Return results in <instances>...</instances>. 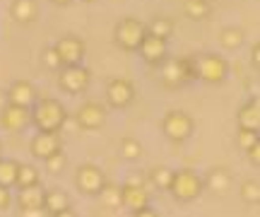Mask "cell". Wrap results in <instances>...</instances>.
Returning <instances> with one entry per match:
<instances>
[{
  "mask_svg": "<svg viewBox=\"0 0 260 217\" xmlns=\"http://www.w3.org/2000/svg\"><path fill=\"white\" fill-rule=\"evenodd\" d=\"M0 157H3V142H0Z\"/></svg>",
  "mask_w": 260,
  "mask_h": 217,
  "instance_id": "obj_42",
  "label": "cell"
},
{
  "mask_svg": "<svg viewBox=\"0 0 260 217\" xmlns=\"http://www.w3.org/2000/svg\"><path fill=\"white\" fill-rule=\"evenodd\" d=\"M258 140H260V131H253V128H243V126H239V131H236V145H239V150H243V152L253 150Z\"/></svg>",
  "mask_w": 260,
  "mask_h": 217,
  "instance_id": "obj_30",
  "label": "cell"
},
{
  "mask_svg": "<svg viewBox=\"0 0 260 217\" xmlns=\"http://www.w3.org/2000/svg\"><path fill=\"white\" fill-rule=\"evenodd\" d=\"M34 183H41V174L34 164H19L17 171V189H27V186H34Z\"/></svg>",
  "mask_w": 260,
  "mask_h": 217,
  "instance_id": "obj_29",
  "label": "cell"
},
{
  "mask_svg": "<svg viewBox=\"0 0 260 217\" xmlns=\"http://www.w3.org/2000/svg\"><path fill=\"white\" fill-rule=\"evenodd\" d=\"M10 17L22 27L34 24L39 19V3L37 0H12L10 3Z\"/></svg>",
  "mask_w": 260,
  "mask_h": 217,
  "instance_id": "obj_17",
  "label": "cell"
},
{
  "mask_svg": "<svg viewBox=\"0 0 260 217\" xmlns=\"http://www.w3.org/2000/svg\"><path fill=\"white\" fill-rule=\"evenodd\" d=\"M251 66L255 68V70H260V41L253 44V48H251Z\"/></svg>",
  "mask_w": 260,
  "mask_h": 217,
  "instance_id": "obj_37",
  "label": "cell"
},
{
  "mask_svg": "<svg viewBox=\"0 0 260 217\" xmlns=\"http://www.w3.org/2000/svg\"><path fill=\"white\" fill-rule=\"evenodd\" d=\"M29 126H31V109L29 106H19L12 102L3 106V111H0V128L3 131L17 135V133L27 131Z\"/></svg>",
  "mask_w": 260,
  "mask_h": 217,
  "instance_id": "obj_9",
  "label": "cell"
},
{
  "mask_svg": "<svg viewBox=\"0 0 260 217\" xmlns=\"http://www.w3.org/2000/svg\"><path fill=\"white\" fill-rule=\"evenodd\" d=\"M246 157H248V162H251L253 167H260V140L255 142V147H253V150L246 152Z\"/></svg>",
  "mask_w": 260,
  "mask_h": 217,
  "instance_id": "obj_36",
  "label": "cell"
},
{
  "mask_svg": "<svg viewBox=\"0 0 260 217\" xmlns=\"http://www.w3.org/2000/svg\"><path fill=\"white\" fill-rule=\"evenodd\" d=\"M44 205H46L48 215H53V217H73L75 215L73 210H70V198H68V193L60 189H48Z\"/></svg>",
  "mask_w": 260,
  "mask_h": 217,
  "instance_id": "obj_19",
  "label": "cell"
},
{
  "mask_svg": "<svg viewBox=\"0 0 260 217\" xmlns=\"http://www.w3.org/2000/svg\"><path fill=\"white\" fill-rule=\"evenodd\" d=\"M167 41L169 39H161V37H154V34H149L142 39V44L138 48V56L147 63L149 68H157L159 63H164L169 58V48H167Z\"/></svg>",
  "mask_w": 260,
  "mask_h": 217,
  "instance_id": "obj_12",
  "label": "cell"
},
{
  "mask_svg": "<svg viewBox=\"0 0 260 217\" xmlns=\"http://www.w3.org/2000/svg\"><path fill=\"white\" fill-rule=\"evenodd\" d=\"M205 191V179L200 174H195L193 169H176L174 171V181L169 193L174 196L176 203H193L200 198V193Z\"/></svg>",
  "mask_w": 260,
  "mask_h": 217,
  "instance_id": "obj_3",
  "label": "cell"
},
{
  "mask_svg": "<svg viewBox=\"0 0 260 217\" xmlns=\"http://www.w3.org/2000/svg\"><path fill=\"white\" fill-rule=\"evenodd\" d=\"M236 123L243 126V128H253V131H260V97L246 102V104L236 111Z\"/></svg>",
  "mask_w": 260,
  "mask_h": 217,
  "instance_id": "obj_21",
  "label": "cell"
},
{
  "mask_svg": "<svg viewBox=\"0 0 260 217\" xmlns=\"http://www.w3.org/2000/svg\"><path fill=\"white\" fill-rule=\"evenodd\" d=\"M5 104H8V89H0V111H3Z\"/></svg>",
  "mask_w": 260,
  "mask_h": 217,
  "instance_id": "obj_39",
  "label": "cell"
},
{
  "mask_svg": "<svg viewBox=\"0 0 260 217\" xmlns=\"http://www.w3.org/2000/svg\"><path fill=\"white\" fill-rule=\"evenodd\" d=\"M92 85V70L84 68L82 63L77 66H63L58 70V87L68 95H82Z\"/></svg>",
  "mask_w": 260,
  "mask_h": 217,
  "instance_id": "obj_7",
  "label": "cell"
},
{
  "mask_svg": "<svg viewBox=\"0 0 260 217\" xmlns=\"http://www.w3.org/2000/svg\"><path fill=\"white\" fill-rule=\"evenodd\" d=\"M82 3H87V5H92V3H96V0H82Z\"/></svg>",
  "mask_w": 260,
  "mask_h": 217,
  "instance_id": "obj_41",
  "label": "cell"
},
{
  "mask_svg": "<svg viewBox=\"0 0 260 217\" xmlns=\"http://www.w3.org/2000/svg\"><path fill=\"white\" fill-rule=\"evenodd\" d=\"M174 171L171 167H154L149 171V183L157 191H169L171 189V181H174Z\"/></svg>",
  "mask_w": 260,
  "mask_h": 217,
  "instance_id": "obj_25",
  "label": "cell"
},
{
  "mask_svg": "<svg viewBox=\"0 0 260 217\" xmlns=\"http://www.w3.org/2000/svg\"><path fill=\"white\" fill-rule=\"evenodd\" d=\"M133 215H135V217H157L159 212H157V210H152V208H149V205H145V208L133 210Z\"/></svg>",
  "mask_w": 260,
  "mask_h": 217,
  "instance_id": "obj_38",
  "label": "cell"
},
{
  "mask_svg": "<svg viewBox=\"0 0 260 217\" xmlns=\"http://www.w3.org/2000/svg\"><path fill=\"white\" fill-rule=\"evenodd\" d=\"M234 183V176L232 171L226 169V167H212V169L205 174V189L212 191L214 196H224V193H229Z\"/></svg>",
  "mask_w": 260,
  "mask_h": 217,
  "instance_id": "obj_16",
  "label": "cell"
},
{
  "mask_svg": "<svg viewBox=\"0 0 260 217\" xmlns=\"http://www.w3.org/2000/svg\"><path fill=\"white\" fill-rule=\"evenodd\" d=\"M65 162H68V157H65V152L60 150L58 154L48 157L44 164H46V171H48V174H60V171L65 169Z\"/></svg>",
  "mask_w": 260,
  "mask_h": 217,
  "instance_id": "obj_33",
  "label": "cell"
},
{
  "mask_svg": "<svg viewBox=\"0 0 260 217\" xmlns=\"http://www.w3.org/2000/svg\"><path fill=\"white\" fill-rule=\"evenodd\" d=\"M19 217H46L48 210L46 208H24V210H17Z\"/></svg>",
  "mask_w": 260,
  "mask_h": 217,
  "instance_id": "obj_35",
  "label": "cell"
},
{
  "mask_svg": "<svg viewBox=\"0 0 260 217\" xmlns=\"http://www.w3.org/2000/svg\"><path fill=\"white\" fill-rule=\"evenodd\" d=\"M145 37H147V24H142L140 19L123 17L116 22L113 41H116V46L121 48V51H125V53H138V48Z\"/></svg>",
  "mask_w": 260,
  "mask_h": 217,
  "instance_id": "obj_5",
  "label": "cell"
},
{
  "mask_svg": "<svg viewBox=\"0 0 260 217\" xmlns=\"http://www.w3.org/2000/svg\"><path fill=\"white\" fill-rule=\"evenodd\" d=\"M17 171H19V162L0 157V183H3V186L15 189V186H17Z\"/></svg>",
  "mask_w": 260,
  "mask_h": 217,
  "instance_id": "obj_26",
  "label": "cell"
},
{
  "mask_svg": "<svg viewBox=\"0 0 260 217\" xmlns=\"http://www.w3.org/2000/svg\"><path fill=\"white\" fill-rule=\"evenodd\" d=\"M53 46H56V51L60 53L63 66H77V63H82L84 53H87L84 41L80 37H75V34H65V37H60Z\"/></svg>",
  "mask_w": 260,
  "mask_h": 217,
  "instance_id": "obj_14",
  "label": "cell"
},
{
  "mask_svg": "<svg viewBox=\"0 0 260 217\" xmlns=\"http://www.w3.org/2000/svg\"><path fill=\"white\" fill-rule=\"evenodd\" d=\"M75 186L87 198H99L102 189L106 186V176L96 164H82L75 174Z\"/></svg>",
  "mask_w": 260,
  "mask_h": 217,
  "instance_id": "obj_8",
  "label": "cell"
},
{
  "mask_svg": "<svg viewBox=\"0 0 260 217\" xmlns=\"http://www.w3.org/2000/svg\"><path fill=\"white\" fill-rule=\"evenodd\" d=\"M181 8H183V15L193 22H203L212 15V3H207V0H183Z\"/></svg>",
  "mask_w": 260,
  "mask_h": 217,
  "instance_id": "obj_22",
  "label": "cell"
},
{
  "mask_svg": "<svg viewBox=\"0 0 260 217\" xmlns=\"http://www.w3.org/2000/svg\"><path fill=\"white\" fill-rule=\"evenodd\" d=\"M8 102L19 104V106H29V109H31V106L39 102L37 87L31 85L29 80H15V82L8 87Z\"/></svg>",
  "mask_w": 260,
  "mask_h": 217,
  "instance_id": "obj_15",
  "label": "cell"
},
{
  "mask_svg": "<svg viewBox=\"0 0 260 217\" xmlns=\"http://www.w3.org/2000/svg\"><path fill=\"white\" fill-rule=\"evenodd\" d=\"M157 73H159V82H161L164 89H178V87H183V85H188V82H195V80H198L193 56L167 58L164 63L157 66Z\"/></svg>",
  "mask_w": 260,
  "mask_h": 217,
  "instance_id": "obj_1",
  "label": "cell"
},
{
  "mask_svg": "<svg viewBox=\"0 0 260 217\" xmlns=\"http://www.w3.org/2000/svg\"><path fill=\"white\" fill-rule=\"evenodd\" d=\"M118 154H121L123 162H138V160H142L145 150H142V142L138 138H123L118 142Z\"/></svg>",
  "mask_w": 260,
  "mask_h": 217,
  "instance_id": "obj_23",
  "label": "cell"
},
{
  "mask_svg": "<svg viewBox=\"0 0 260 217\" xmlns=\"http://www.w3.org/2000/svg\"><path fill=\"white\" fill-rule=\"evenodd\" d=\"M44 200H46V189H41V183H34V186H27V189H19L17 208H46Z\"/></svg>",
  "mask_w": 260,
  "mask_h": 217,
  "instance_id": "obj_20",
  "label": "cell"
},
{
  "mask_svg": "<svg viewBox=\"0 0 260 217\" xmlns=\"http://www.w3.org/2000/svg\"><path fill=\"white\" fill-rule=\"evenodd\" d=\"M198 80L205 85H222L229 77V63L219 53H198L193 56Z\"/></svg>",
  "mask_w": 260,
  "mask_h": 217,
  "instance_id": "obj_4",
  "label": "cell"
},
{
  "mask_svg": "<svg viewBox=\"0 0 260 217\" xmlns=\"http://www.w3.org/2000/svg\"><path fill=\"white\" fill-rule=\"evenodd\" d=\"M75 121L82 131H99L104 123H106V106L102 102H84L77 113H75Z\"/></svg>",
  "mask_w": 260,
  "mask_h": 217,
  "instance_id": "obj_13",
  "label": "cell"
},
{
  "mask_svg": "<svg viewBox=\"0 0 260 217\" xmlns=\"http://www.w3.org/2000/svg\"><path fill=\"white\" fill-rule=\"evenodd\" d=\"M243 39H246L243 29H239V27H224L222 32H219V46H222L224 51H236V48H241Z\"/></svg>",
  "mask_w": 260,
  "mask_h": 217,
  "instance_id": "obj_24",
  "label": "cell"
},
{
  "mask_svg": "<svg viewBox=\"0 0 260 217\" xmlns=\"http://www.w3.org/2000/svg\"><path fill=\"white\" fill-rule=\"evenodd\" d=\"M41 63H44L48 70H60V68H63V60H60V53L56 51V46L44 48V53H41Z\"/></svg>",
  "mask_w": 260,
  "mask_h": 217,
  "instance_id": "obj_32",
  "label": "cell"
},
{
  "mask_svg": "<svg viewBox=\"0 0 260 217\" xmlns=\"http://www.w3.org/2000/svg\"><path fill=\"white\" fill-rule=\"evenodd\" d=\"M239 196L246 205H258L260 203V181L255 179H246L239 186Z\"/></svg>",
  "mask_w": 260,
  "mask_h": 217,
  "instance_id": "obj_28",
  "label": "cell"
},
{
  "mask_svg": "<svg viewBox=\"0 0 260 217\" xmlns=\"http://www.w3.org/2000/svg\"><path fill=\"white\" fill-rule=\"evenodd\" d=\"M195 131V121L181 109H171L161 118V133L171 142H186Z\"/></svg>",
  "mask_w": 260,
  "mask_h": 217,
  "instance_id": "obj_6",
  "label": "cell"
},
{
  "mask_svg": "<svg viewBox=\"0 0 260 217\" xmlns=\"http://www.w3.org/2000/svg\"><path fill=\"white\" fill-rule=\"evenodd\" d=\"M147 32L149 34H154V37L171 39V34H174V22H171L169 17H154L147 24Z\"/></svg>",
  "mask_w": 260,
  "mask_h": 217,
  "instance_id": "obj_31",
  "label": "cell"
},
{
  "mask_svg": "<svg viewBox=\"0 0 260 217\" xmlns=\"http://www.w3.org/2000/svg\"><path fill=\"white\" fill-rule=\"evenodd\" d=\"M10 205H12V193H10L8 186L0 183V212H5Z\"/></svg>",
  "mask_w": 260,
  "mask_h": 217,
  "instance_id": "obj_34",
  "label": "cell"
},
{
  "mask_svg": "<svg viewBox=\"0 0 260 217\" xmlns=\"http://www.w3.org/2000/svg\"><path fill=\"white\" fill-rule=\"evenodd\" d=\"M99 198H102V203L106 208H123V186H116V183L106 181V186L102 189Z\"/></svg>",
  "mask_w": 260,
  "mask_h": 217,
  "instance_id": "obj_27",
  "label": "cell"
},
{
  "mask_svg": "<svg viewBox=\"0 0 260 217\" xmlns=\"http://www.w3.org/2000/svg\"><path fill=\"white\" fill-rule=\"evenodd\" d=\"M63 150V140H60V133L56 131H39L31 142H29V152L34 160L46 162L48 157H53L58 152Z\"/></svg>",
  "mask_w": 260,
  "mask_h": 217,
  "instance_id": "obj_11",
  "label": "cell"
},
{
  "mask_svg": "<svg viewBox=\"0 0 260 217\" xmlns=\"http://www.w3.org/2000/svg\"><path fill=\"white\" fill-rule=\"evenodd\" d=\"M68 123V111L65 106L53 99V97H46V99H39L37 104L31 106V126L37 131H56L60 133L63 126Z\"/></svg>",
  "mask_w": 260,
  "mask_h": 217,
  "instance_id": "obj_2",
  "label": "cell"
},
{
  "mask_svg": "<svg viewBox=\"0 0 260 217\" xmlns=\"http://www.w3.org/2000/svg\"><path fill=\"white\" fill-rule=\"evenodd\" d=\"M48 3H53V5H58V8H65V5H70L73 0H48Z\"/></svg>",
  "mask_w": 260,
  "mask_h": 217,
  "instance_id": "obj_40",
  "label": "cell"
},
{
  "mask_svg": "<svg viewBox=\"0 0 260 217\" xmlns=\"http://www.w3.org/2000/svg\"><path fill=\"white\" fill-rule=\"evenodd\" d=\"M207 3H214V0H207Z\"/></svg>",
  "mask_w": 260,
  "mask_h": 217,
  "instance_id": "obj_43",
  "label": "cell"
},
{
  "mask_svg": "<svg viewBox=\"0 0 260 217\" xmlns=\"http://www.w3.org/2000/svg\"><path fill=\"white\" fill-rule=\"evenodd\" d=\"M149 205V191L145 189V183H123V208H128L130 212L138 208Z\"/></svg>",
  "mask_w": 260,
  "mask_h": 217,
  "instance_id": "obj_18",
  "label": "cell"
},
{
  "mask_svg": "<svg viewBox=\"0 0 260 217\" xmlns=\"http://www.w3.org/2000/svg\"><path fill=\"white\" fill-rule=\"evenodd\" d=\"M104 97L111 109H128L135 99V87L130 80L125 77H111L106 82V89H104Z\"/></svg>",
  "mask_w": 260,
  "mask_h": 217,
  "instance_id": "obj_10",
  "label": "cell"
}]
</instances>
